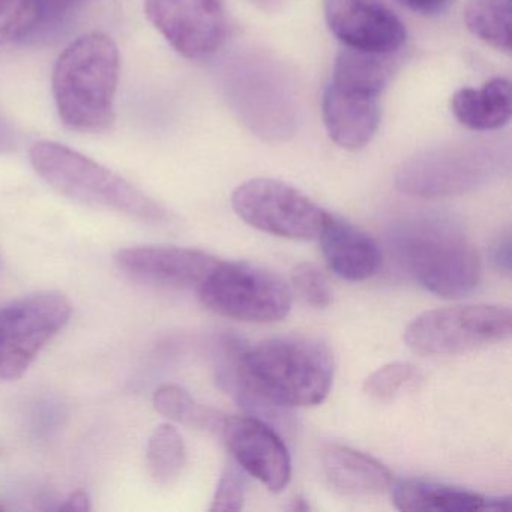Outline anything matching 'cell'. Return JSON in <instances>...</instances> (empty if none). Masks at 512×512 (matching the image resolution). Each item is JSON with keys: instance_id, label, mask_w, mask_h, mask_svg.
Returning a JSON list of instances; mask_svg holds the SVG:
<instances>
[{"instance_id": "6da1fadb", "label": "cell", "mask_w": 512, "mask_h": 512, "mask_svg": "<svg viewBox=\"0 0 512 512\" xmlns=\"http://www.w3.org/2000/svg\"><path fill=\"white\" fill-rule=\"evenodd\" d=\"M221 382L256 418L287 422L286 410L317 406L334 379L331 352L311 338H269L238 350Z\"/></svg>"}, {"instance_id": "7a4b0ae2", "label": "cell", "mask_w": 512, "mask_h": 512, "mask_svg": "<svg viewBox=\"0 0 512 512\" xmlns=\"http://www.w3.org/2000/svg\"><path fill=\"white\" fill-rule=\"evenodd\" d=\"M121 56L103 32H89L59 55L53 70V97L59 118L71 131L104 133L115 122Z\"/></svg>"}, {"instance_id": "3957f363", "label": "cell", "mask_w": 512, "mask_h": 512, "mask_svg": "<svg viewBox=\"0 0 512 512\" xmlns=\"http://www.w3.org/2000/svg\"><path fill=\"white\" fill-rule=\"evenodd\" d=\"M395 254L428 292L442 298L470 295L481 280V259L466 233L439 218L407 221L391 236Z\"/></svg>"}, {"instance_id": "277c9868", "label": "cell", "mask_w": 512, "mask_h": 512, "mask_svg": "<svg viewBox=\"0 0 512 512\" xmlns=\"http://www.w3.org/2000/svg\"><path fill=\"white\" fill-rule=\"evenodd\" d=\"M35 172L62 196L148 224L167 220L166 211L142 190L97 161L58 142L35 143L29 152Z\"/></svg>"}, {"instance_id": "5b68a950", "label": "cell", "mask_w": 512, "mask_h": 512, "mask_svg": "<svg viewBox=\"0 0 512 512\" xmlns=\"http://www.w3.org/2000/svg\"><path fill=\"white\" fill-rule=\"evenodd\" d=\"M197 290L209 310L241 322H278L292 308L290 287L251 263L218 262Z\"/></svg>"}, {"instance_id": "8992f818", "label": "cell", "mask_w": 512, "mask_h": 512, "mask_svg": "<svg viewBox=\"0 0 512 512\" xmlns=\"http://www.w3.org/2000/svg\"><path fill=\"white\" fill-rule=\"evenodd\" d=\"M512 314L499 305H463L440 308L416 317L404 343L416 355H457L509 340Z\"/></svg>"}, {"instance_id": "52a82bcc", "label": "cell", "mask_w": 512, "mask_h": 512, "mask_svg": "<svg viewBox=\"0 0 512 512\" xmlns=\"http://www.w3.org/2000/svg\"><path fill=\"white\" fill-rule=\"evenodd\" d=\"M233 211L260 232L280 238L319 239L331 214L286 182L256 178L232 194Z\"/></svg>"}, {"instance_id": "ba28073f", "label": "cell", "mask_w": 512, "mask_h": 512, "mask_svg": "<svg viewBox=\"0 0 512 512\" xmlns=\"http://www.w3.org/2000/svg\"><path fill=\"white\" fill-rule=\"evenodd\" d=\"M71 314L73 305L61 292L35 293L0 311V382L22 377Z\"/></svg>"}, {"instance_id": "9c48e42d", "label": "cell", "mask_w": 512, "mask_h": 512, "mask_svg": "<svg viewBox=\"0 0 512 512\" xmlns=\"http://www.w3.org/2000/svg\"><path fill=\"white\" fill-rule=\"evenodd\" d=\"M497 169L496 157L484 146H452L407 161L395 184L409 196H455L487 184Z\"/></svg>"}, {"instance_id": "30bf717a", "label": "cell", "mask_w": 512, "mask_h": 512, "mask_svg": "<svg viewBox=\"0 0 512 512\" xmlns=\"http://www.w3.org/2000/svg\"><path fill=\"white\" fill-rule=\"evenodd\" d=\"M145 13L167 43L193 61L220 52L229 34L223 0H146Z\"/></svg>"}, {"instance_id": "8fae6325", "label": "cell", "mask_w": 512, "mask_h": 512, "mask_svg": "<svg viewBox=\"0 0 512 512\" xmlns=\"http://www.w3.org/2000/svg\"><path fill=\"white\" fill-rule=\"evenodd\" d=\"M215 436L223 440L236 463L269 490L280 493L287 487L292 475L289 449L271 424L253 415H224Z\"/></svg>"}, {"instance_id": "7c38bea8", "label": "cell", "mask_w": 512, "mask_h": 512, "mask_svg": "<svg viewBox=\"0 0 512 512\" xmlns=\"http://www.w3.org/2000/svg\"><path fill=\"white\" fill-rule=\"evenodd\" d=\"M329 31L347 49L398 55L407 40L403 22L382 0H323Z\"/></svg>"}, {"instance_id": "4fadbf2b", "label": "cell", "mask_w": 512, "mask_h": 512, "mask_svg": "<svg viewBox=\"0 0 512 512\" xmlns=\"http://www.w3.org/2000/svg\"><path fill=\"white\" fill-rule=\"evenodd\" d=\"M220 260L191 248L146 245L121 250L116 263L131 280L164 289H194Z\"/></svg>"}, {"instance_id": "5bb4252c", "label": "cell", "mask_w": 512, "mask_h": 512, "mask_svg": "<svg viewBox=\"0 0 512 512\" xmlns=\"http://www.w3.org/2000/svg\"><path fill=\"white\" fill-rule=\"evenodd\" d=\"M379 98L376 92L331 80L322 100L323 122L329 137L347 151L365 148L379 128Z\"/></svg>"}, {"instance_id": "9a60e30c", "label": "cell", "mask_w": 512, "mask_h": 512, "mask_svg": "<svg viewBox=\"0 0 512 512\" xmlns=\"http://www.w3.org/2000/svg\"><path fill=\"white\" fill-rule=\"evenodd\" d=\"M392 499L401 511H509L511 497L485 496L466 488L421 479H400L391 484Z\"/></svg>"}, {"instance_id": "2e32d148", "label": "cell", "mask_w": 512, "mask_h": 512, "mask_svg": "<svg viewBox=\"0 0 512 512\" xmlns=\"http://www.w3.org/2000/svg\"><path fill=\"white\" fill-rule=\"evenodd\" d=\"M319 239L329 268L344 280H368L382 265V251L377 242L334 215L329 218Z\"/></svg>"}, {"instance_id": "e0dca14e", "label": "cell", "mask_w": 512, "mask_h": 512, "mask_svg": "<svg viewBox=\"0 0 512 512\" xmlns=\"http://www.w3.org/2000/svg\"><path fill=\"white\" fill-rule=\"evenodd\" d=\"M322 464L329 484L346 496H374L392 484L388 467L349 446H326Z\"/></svg>"}, {"instance_id": "ac0fdd59", "label": "cell", "mask_w": 512, "mask_h": 512, "mask_svg": "<svg viewBox=\"0 0 512 512\" xmlns=\"http://www.w3.org/2000/svg\"><path fill=\"white\" fill-rule=\"evenodd\" d=\"M455 119L472 131H494L511 119V85L505 79H493L481 89L463 88L451 100Z\"/></svg>"}, {"instance_id": "d6986e66", "label": "cell", "mask_w": 512, "mask_h": 512, "mask_svg": "<svg viewBox=\"0 0 512 512\" xmlns=\"http://www.w3.org/2000/svg\"><path fill=\"white\" fill-rule=\"evenodd\" d=\"M464 23L479 40L511 52V0H469Z\"/></svg>"}, {"instance_id": "ffe728a7", "label": "cell", "mask_w": 512, "mask_h": 512, "mask_svg": "<svg viewBox=\"0 0 512 512\" xmlns=\"http://www.w3.org/2000/svg\"><path fill=\"white\" fill-rule=\"evenodd\" d=\"M187 461V449L178 428L161 424L152 431L146 449L149 475L157 484L170 485L179 478Z\"/></svg>"}, {"instance_id": "44dd1931", "label": "cell", "mask_w": 512, "mask_h": 512, "mask_svg": "<svg viewBox=\"0 0 512 512\" xmlns=\"http://www.w3.org/2000/svg\"><path fill=\"white\" fill-rule=\"evenodd\" d=\"M152 401H154L155 410L164 418L212 434L217 433L218 425L224 416V413L218 410L197 403L181 386H160L155 391Z\"/></svg>"}, {"instance_id": "7402d4cb", "label": "cell", "mask_w": 512, "mask_h": 512, "mask_svg": "<svg viewBox=\"0 0 512 512\" xmlns=\"http://www.w3.org/2000/svg\"><path fill=\"white\" fill-rule=\"evenodd\" d=\"M40 16L37 0H0V47L29 34Z\"/></svg>"}, {"instance_id": "603a6c76", "label": "cell", "mask_w": 512, "mask_h": 512, "mask_svg": "<svg viewBox=\"0 0 512 512\" xmlns=\"http://www.w3.org/2000/svg\"><path fill=\"white\" fill-rule=\"evenodd\" d=\"M418 376L415 365L409 362H391L367 377L364 392L377 401L392 400L407 383Z\"/></svg>"}, {"instance_id": "cb8c5ba5", "label": "cell", "mask_w": 512, "mask_h": 512, "mask_svg": "<svg viewBox=\"0 0 512 512\" xmlns=\"http://www.w3.org/2000/svg\"><path fill=\"white\" fill-rule=\"evenodd\" d=\"M292 283L302 301L316 308L328 307L332 289L325 274L313 263H301L292 272Z\"/></svg>"}, {"instance_id": "d4e9b609", "label": "cell", "mask_w": 512, "mask_h": 512, "mask_svg": "<svg viewBox=\"0 0 512 512\" xmlns=\"http://www.w3.org/2000/svg\"><path fill=\"white\" fill-rule=\"evenodd\" d=\"M245 502V484L241 472L233 466L227 467L218 481L211 511H241Z\"/></svg>"}, {"instance_id": "484cf974", "label": "cell", "mask_w": 512, "mask_h": 512, "mask_svg": "<svg viewBox=\"0 0 512 512\" xmlns=\"http://www.w3.org/2000/svg\"><path fill=\"white\" fill-rule=\"evenodd\" d=\"M407 8L421 16H440L451 7L452 0H401Z\"/></svg>"}, {"instance_id": "4316f807", "label": "cell", "mask_w": 512, "mask_h": 512, "mask_svg": "<svg viewBox=\"0 0 512 512\" xmlns=\"http://www.w3.org/2000/svg\"><path fill=\"white\" fill-rule=\"evenodd\" d=\"M493 263L497 266V269L509 274L511 271V236L505 235L493 248Z\"/></svg>"}, {"instance_id": "83f0119b", "label": "cell", "mask_w": 512, "mask_h": 512, "mask_svg": "<svg viewBox=\"0 0 512 512\" xmlns=\"http://www.w3.org/2000/svg\"><path fill=\"white\" fill-rule=\"evenodd\" d=\"M58 509L61 511H91V499L85 490H77L71 493Z\"/></svg>"}, {"instance_id": "f1b7e54d", "label": "cell", "mask_w": 512, "mask_h": 512, "mask_svg": "<svg viewBox=\"0 0 512 512\" xmlns=\"http://www.w3.org/2000/svg\"><path fill=\"white\" fill-rule=\"evenodd\" d=\"M292 509L293 511H308V509H310V506H308V503L305 502L304 499H295V502H293Z\"/></svg>"}, {"instance_id": "f546056e", "label": "cell", "mask_w": 512, "mask_h": 512, "mask_svg": "<svg viewBox=\"0 0 512 512\" xmlns=\"http://www.w3.org/2000/svg\"><path fill=\"white\" fill-rule=\"evenodd\" d=\"M4 145H5V140L0 139V149L4 148Z\"/></svg>"}, {"instance_id": "4dcf8cb0", "label": "cell", "mask_w": 512, "mask_h": 512, "mask_svg": "<svg viewBox=\"0 0 512 512\" xmlns=\"http://www.w3.org/2000/svg\"><path fill=\"white\" fill-rule=\"evenodd\" d=\"M4 509H5V506L2 505V503H0V511H4Z\"/></svg>"}]
</instances>
